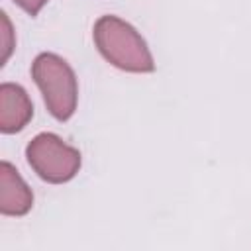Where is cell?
Returning a JSON list of instances; mask_svg holds the SVG:
<instances>
[{
	"instance_id": "6da1fadb",
	"label": "cell",
	"mask_w": 251,
	"mask_h": 251,
	"mask_svg": "<svg viewBox=\"0 0 251 251\" xmlns=\"http://www.w3.org/2000/svg\"><path fill=\"white\" fill-rule=\"evenodd\" d=\"M92 39L100 55L114 67L127 73H153L155 61L139 31L126 20L106 14L92 29Z\"/></svg>"
},
{
	"instance_id": "7a4b0ae2",
	"label": "cell",
	"mask_w": 251,
	"mask_h": 251,
	"mask_svg": "<svg viewBox=\"0 0 251 251\" xmlns=\"http://www.w3.org/2000/svg\"><path fill=\"white\" fill-rule=\"evenodd\" d=\"M31 78L49 114L59 122H67L78 102V82L71 65L55 53H39L31 63Z\"/></svg>"
},
{
	"instance_id": "3957f363",
	"label": "cell",
	"mask_w": 251,
	"mask_h": 251,
	"mask_svg": "<svg viewBox=\"0 0 251 251\" xmlns=\"http://www.w3.org/2000/svg\"><path fill=\"white\" fill-rule=\"evenodd\" d=\"M25 157L33 173L51 184H61L75 178L82 163L78 149L71 147L59 135L49 131L37 133L27 143Z\"/></svg>"
},
{
	"instance_id": "277c9868",
	"label": "cell",
	"mask_w": 251,
	"mask_h": 251,
	"mask_svg": "<svg viewBox=\"0 0 251 251\" xmlns=\"http://www.w3.org/2000/svg\"><path fill=\"white\" fill-rule=\"evenodd\" d=\"M33 118V104L25 92L16 82L0 84V131L16 133L22 131Z\"/></svg>"
},
{
	"instance_id": "5b68a950",
	"label": "cell",
	"mask_w": 251,
	"mask_h": 251,
	"mask_svg": "<svg viewBox=\"0 0 251 251\" xmlns=\"http://www.w3.org/2000/svg\"><path fill=\"white\" fill-rule=\"evenodd\" d=\"M33 206V194L18 169L2 161L0 163V212L4 216H25Z\"/></svg>"
},
{
	"instance_id": "8992f818",
	"label": "cell",
	"mask_w": 251,
	"mask_h": 251,
	"mask_svg": "<svg viewBox=\"0 0 251 251\" xmlns=\"http://www.w3.org/2000/svg\"><path fill=\"white\" fill-rule=\"evenodd\" d=\"M16 47V33H14V25L8 18L6 12L0 14V67H4L8 63V59L12 57Z\"/></svg>"
},
{
	"instance_id": "52a82bcc",
	"label": "cell",
	"mask_w": 251,
	"mask_h": 251,
	"mask_svg": "<svg viewBox=\"0 0 251 251\" xmlns=\"http://www.w3.org/2000/svg\"><path fill=\"white\" fill-rule=\"evenodd\" d=\"M24 12H27L29 16H37L41 12V8L49 2V0H14Z\"/></svg>"
}]
</instances>
